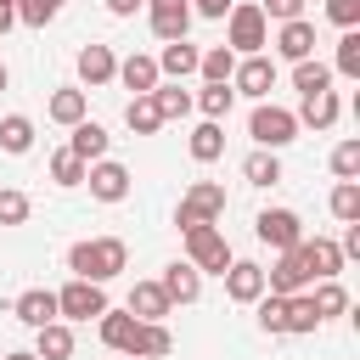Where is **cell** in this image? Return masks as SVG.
I'll return each instance as SVG.
<instances>
[{
    "label": "cell",
    "instance_id": "681fc988",
    "mask_svg": "<svg viewBox=\"0 0 360 360\" xmlns=\"http://www.w3.org/2000/svg\"><path fill=\"white\" fill-rule=\"evenodd\" d=\"M6 360H39V354H28V349H17V354H6Z\"/></svg>",
    "mask_w": 360,
    "mask_h": 360
},
{
    "label": "cell",
    "instance_id": "2e32d148",
    "mask_svg": "<svg viewBox=\"0 0 360 360\" xmlns=\"http://www.w3.org/2000/svg\"><path fill=\"white\" fill-rule=\"evenodd\" d=\"M73 68H79L84 84H112V79H118V56H112V45H84V51L73 56Z\"/></svg>",
    "mask_w": 360,
    "mask_h": 360
},
{
    "label": "cell",
    "instance_id": "603a6c76",
    "mask_svg": "<svg viewBox=\"0 0 360 360\" xmlns=\"http://www.w3.org/2000/svg\"><path fill=\"white\" fill-rule=\"evenodd\" d=\"M45 112H51V124L73 129V124H84V118H90V96L68 84V90H56V96H51V107H45Z\"/></svg>",
    "mask_w": 360,
    "mask_h": 360
},
{
    "label": "cell",
    "instance_id": "60d3db41",
    "mask_svg": "<svg viewBox=\"0 0 360 360\" xmlns=\"http://www.w3.org/2000/svg\"><path fill=\"white\" fill-rule=\"evenodd\" d=\"M259 326H264V332H287V298L264 292V298H259Z\"/></svg>",
    "mask_w": 360,
    "mask_h": 360
},
{
    "label": "cell",
    "instance_id": "cb8c5ba5",
    "mask_svg": "<svg viewBox=\"0 0 360 360\" xmlns=\"http://www.w3.org/2000/svg\"><path fill=\"white\" fill-rule=\"evenodd\" d=\"M292 118H298V124H309V129H321V135H326V129H332V124H338V96H332V90H321V96H304V107H298V112H292Z\"/></svg>",
    "mask_w": 360,
    "mask_h": 360
},
{
    "label": "cell",
    "instance_id": "d4e9b609",
    "mask_svg": "<svg viewBox=\"0 0 360 360\" xmlns=\"http://www.w3.org/2000/svg\"><path fill=\"white\" fill-rule=\"evenodd\" d=\"M34 354H39V360H73V332H68L62 321L39 326V332H34Z\"/></svg>",
    "mask_w": 360,
    "mask_h": 360
},
{
    "label": "cell",
    "instance_id": "52a82bcc",
    "mask_svg": "<svg viewBox=\"0 0 360 360\" xmlns=\"http://www.w3.org/2000/svg\"><path fill=\"white\" fill-rule=\"evenodd\" d=\"M107 309H112V304H107V292H101L96 281H79V276H73V281L56 292V315H68V321H90V315L101 321Z\"/></svg>",
    "mask_w": 360,
    "mask_h": 360
},
{
    "label": "cell",
    "instance_id": "e575fe53",
    "mask_svg": "<svg viewBox=\"0 0 360 360\" xmlns=\"http://www.w3.org/2000/svg\"><path fill=\"white\" fill-rule=\"evenodd\" d=\"M84 169H90V163H84V158H73L68 146H62V152H51V180H56V186H68V191H73V186H84Z\"/></svg>",
    "mask_w": 360,
    "mask_h": 360
},
{
    "label": "cell",
    "instance_id": "f6af8a7d",
    "mask_svg": "<svg viewBox=\"0 0 360 360\" xmlns=\"http://www.w3.org/2000/svg\"><path fill=\"white\" fill-rule=\"evenodd\" d=\"M163 17H191L186 0H146V22H163Z\"/></svg>",
    "mask_w": 360,
    "mask_h": 360
},
{
    "label": "cell",
    "instance_id": "7dc6e473",
    "mask_svg": "<svg viewBox=\"0 0 360 360\" xmlns=\"http://www.w3.org/2000/svg\"><path fill=\"white\" fill-rule=\"evenodd\" d=\"M141 6H146V0H107V11H112V17H135Z\"/></svg>",
    "mask_w": 360,
    "mask_h": 360
},
{
    "label": "cell",
    "instance_id": "9a60e30c",
    "mask_svg": "<svg viewBox=\"0 0 360 360\" xmlns=\"http://www.w3.org/2000/svg\"><path fill=\"white\" fill-rule=\"evenodd\" d=\"M197 56H202V51H197L191 39H169L163 56H152V62H158V79H174V84H180V79L197 73Z\"/></svg>",
    "mask_w": 360,
    "mask_h": 360
},
{
    "label": "cell",
    "instance_id": "44dd1931",
    "mask_svg": "<svg viewBox=\"0 0 360 360\" xmlns=\"http://www.w3.org/2000/svg\"><path fill=\"white\" fill-rule=\"evenodd\" d=\"M135 332H141V321H135L129 309H107V315H101V343L118 349L124 360H129V349H135Z\"/></svg>",
    "mask_w": 360,
    "mask_h": 360
},
{
    "label": "cell",
    "instance_id": "f35d334b",
    "mask_svg": "<svg viewBox=\"0 0 360 360\" xmlns=\"http://www.w3.org/2000/svg\"><path fill=\"white\" fill-rule=\"evenodd\" d=\"M332 174L338 180H360V141H338L332 146Z\"/></svg>",
    "mask_w": 360,
    "mask_h": 360
},
{
    "label": "cell",
    "instance_id": "30bf717a",
    "mask_svg": "<svg viewBox=\"0 0 360 360\" xmlns=\"http://www.w3.org/2000/svg\"><path fill=\"white\" fill-rule=\"evenodd\" d=\"M84 186H90L96 202H124V197H129V169L112 163V158H101V163L84 169Z\"/></svg>",
    "mask_w": 360,
    "mask_h": 360
},
{
    "label": "cell",
    "instance_id": "8fae6325",
    "mask_svg": "<svg viewBox=\"0 0 360 360\" xmlns=\"http://www.w3.org/2000/svg\"><path fill=\"white\" fill-rule=\"evenodd\" d=\"M309 287V270H304V253L298 248H287L270 270H264V292H276V298H292V292H304Z\"/></svg>",
    "mask_w": 360,
    "mask_h": 360
},
{
    "label": "cell",
    "instance_id": "1f68e13d",
    "mask_svg": "<svg viewBox=\"0 0 360 360\" xmlns=\"http://www.w3.org/2000/svg\"><path fill=\"white\" fill-rule=\"evenodd\" d=\"M309 304H315V321H332V315H343V309H349V292H343L338 281H315Z\"/></svg>",
    "mask_w": 360,
    "mask_h": 360
},
{
    "label": "cell",
    "instance_id": "74e56055",
    "mask_svg": "<svg viewBox=\"0 0 360 360\" xmlns=\"http://www.w3.org/2000/svg\"><path fill=\"white\" fill-rule=\"evenodd\" d=\"M315 326H321V321H315L309 292H292V298H287V332H298V338H304V332H315Z\"/></svg>",
    "mask_w": 360,
    "mask_h": 360
},
{
    "label": "cell",
    "instance_id": "ab89813d",
    "mask_svg": "<svg viewBox=\"0 0 360 360\" xmlns=\"http://www.w3.org/2000/svg\"><path fill=\"white\" fill-rule=\"evenodd\" d=\"M56 11H62V0H17V22L22 28H45Z\"/></svg>",
    "mask_w": 360,
    "mask_h": 360
},
{
    "label": "cell",
    "instance_id": "bcb514c9",
    "mask_svg": "<svg viewBox=\"0 0 360 360\" xmlns=\"http://www.w3.org/2000/svg\"><path fill=\"white\" fill-rule=\"evenodd\" d=\"M186 6H191L197 17H225V11L236 6V0H186Z\"/></svg>",
    "mask_w": 360,
    "mask_h": 360
},
{
    "label": "cell",
    "instance_id": "ac0fdd59",
    "mask_svg": "<svg viewBox=\"0 0 360 360\" xmlns=\"http://www.w3.org/2000/svg\"><path fill=\"white\" fill-rule=\"evenodd\" d=\"M118 84H124V90H135V96H152L163 79H158V62L135 51V56H124V62H118Z\"/></svg>",
    "mask_w": 360,
    "mask_h": 360
},
{
    "label": "cell",
    "instance_id": "7a4b0ae2",
    "mask_svg": "<svg viewBox=\"0 0 360 360\" xmlns=\"http://www.w3.org/2000/svg\"><path fill=\"white\" fill-rule=\"evenodd\" d=\"M264 45H270L264 11H259L253 0L231 6V11H225V51H236V56H264Z\"/></svg>",
    "mask_w": 360,
    "mask_h": 360
},
{
    "label": "cell",
    "instance_id": "277c9868",
    "mask_svg": "<svg viewBox=\"0 0 360 360\" xmlns=\"http://www.w3.org/2000/svg\"><path fill=\"white\" fill-rule=\"evenodd\" d=\"M219 214H225V186L219 180H191L186 197H180V208H174V225L191 231V225H214Z\"/></svg>",
    "mask_w": 360,
    "mask_h": 360
},
{
    "label": "cell",
    "instance_id": "d6a6232c",
    "mask_svg": "<svg viewBox=\"0 0 360 360\" xmlns=\"http://www.w3.org/2000/svg\"><path fill=\"white\" fill-rule=\"evenodd\" d=\"M332 73H343V79H360V28H343V39H338V56H332Z\"/></svg>",
    "mask_w": 360,
    "mask_h": 360
},
{
    "label": "cell",
    "instance_id": "d590c367",
    "mask_svg": "<svg viewBox=\"0 0 360 360\" xmlns=\"http://www.w3.org/2000/svg\"><path fill=\"white\" fill-rule=\"evenodd\" d=\"M242 174H248V186H276V180H281V158H276V152H248Z\"/></svg>",
    "mask_w": 360,
    "mask_h": 360
},
{
    "label": "cell",
    "instance_id": "484cf974",
    "mask_svg": "<svg viewBox=\"0 0 360 360\" xmlns=\"http://www.w3.org/2000/svg\"><path fill=\"white\" fill-rule=\"evenodd\" d=\"M186 152H191L197 163H214V158L225 152V129H219L214 118H202V124L191 129V141H186Z\"/></svg>",
    "mask_w": 360,
    "mask_h": 360
},
{
    "label": "cell",
    "instance_id": "6da1fadb",
    "mask_svg": "<svg viewBox=\"0 0 360 360\" xmlns=\"http://www.w3.org/2000/svg\"><path fill=\"white\" fill-rule=\"evenodd\" d=\"M124 264H129L124 236H90V242H73V248H68V270H73L79 281H96V287H107Z\"/></svg>",
    "mask_w": 360,
    "mask_h": 360
},
{
    "label": "cell",
    "instance_id": "4fadbf2b",
    "mask_svg": "<svg viewBox=\"0 0 360 360\" xmlns=\"http://www.w3.org/2000/svg\"><path fill=\"white\" fill-rule=\"evenodd\" d=\"M11 315L22 321V326H51L56 321V292L51 287H28V292H17V304H11Z\"/></svg>",
    "mask_w": 360,
    "mask_h": 360
},
{
    "label": "cell",
    "instance_id": "c3c4849f",
    "mask_svg": "<svg viewBox=\"0 0 360 360\" xmlns=\"http://www.w3.org/2000/svg\"><path fill=\"white\" fill-rule=\"evenodd\" d=\"M6 84H11V68H6V62H0V90H6Z\"/></svg>",
    "mask_w": 360,
    "mask_h": 360
},
{
    "label": "cell",
    "instance_id": "836d02e7",
    "mask_svg": "<svg viewBox=\"0 0 360 360\" xmlns=\"http://www.w3.org/2000/svg\"><path fill=\"white\" fill-rule=\"evenodd\" d=\"M231 101H236V96H231V84H202V90L191 96V107H202V118H214V124L231 112Z\"/></svg>",
    "mask_w": 360,
    "mask_h": 360
},
{
    "label": "cell",
    "instance_id": "5bb4252c",
    "mask_svg": "<svg viewBox=\"0 0 360 360\" xmlns=\"http://www.w3.org/2000/svg\"><path fill=\"white\" fill-rule=\"evenodd\" d=\"M276 51H281V62H309V56H315V22H304V17L281 22Z\"/></svg>",
    "mask_w": 360,
    "mask_h": 360
},
{
    "label": "cell",
    "instance_id": "8d00e7d4",
    "mask_svg": "<svg viewBox=\"0 0 360 360\" xmlns=\"http://www.w3.org/2000/svg\"><path fill=\"white\" fill-rule=\"evenodd\" d=\"M152 101H158L163 124H169V118H186V112H191V90H180V84H158V90H152Z\"/></svg>",
    "mask_w": 360,
    "mask_h": 360
},
{
    "label": "cell",
    "instance_id": "7402d4cb",
    "mask_svg": "<svg viewBox=\"0 0 360 360\" xmlns=\"http://www.w3.org/2000/svg\"><path fill=\"white\" fill-rule=\"evenodd\" d=\"M169 354H174V338H169V326H163V321H141L129 360H169Z\"/></svg>",
    "mask_w": 360,
    "mask_h": 360
},
{
    "label": "cell",
    "instance_id": "b9f144b4",
    "mask_svg": "<svg viewBox=\"0 0 360 360\" xmlns=\"http://www.w3.org/2000/svg\"><path fill=\"white\" fill-rule=\"evenodd\" d=\"M22 219H28V197L0 186V225H22Z\"/></svg>",
    "mask_w": 360,
    "mask_h": 360
},
{
    "label": "cell",
    "instance_id": "9c48e42d",
    "mask_svg": "<svg viewBox=\"0 0 360 360\" xmlns=\"http://www.w3.org/2000/svg\"><path fill=\"white\" fill-rule=\"evenodd\" d=\"M298 253H304L309 287H315V281H338V276H343V264H349V259H343V248H338L332 236H304V242H298Z\"/></svg>",
    "mask_w": 360,
    "mask_h": 360
},
{
    "label": "cell",
    "instance_id": "5b68a950",
    "mask_svg": "<svg viewBox=\"0 0 360 360\" xmlns=\"http://www.w3.org/2000/svg\"><path fill=\"white\" fill-rule=\"evenodd\" d=\"M186 264L197 276H225L231 270V242L214 231V225H191L186 231Z\"/></svg>",
    "mask_w": 360,
    "mask_h": 360
},
{
    "label": "cell",
    "instance_id": "7c38bea8",
    "mask_svg": "<svg viewBox=\"0 0 360 360\" xmlns=\"http://www.w3.org/2000/svg\"><path fill=\"white\" fill-rule=\"evenodd\" d=\"M225 298H231V304H259V298H264V264L231 259V270H225Z\"/></svg>",
    "mask_w": 360,
    "mask_h": 360
},
{
    "label": "cell",
    "instance_id": "8992f818",
    "mask_svg": "<svg viewBox=\"0 0 360 360\" xmlns=\"http://www.w3.org/2000/svg\"><path fill=\"white\" fill-rule=\"evenodd\" d=\"M253 236H259L264 248L287 253V248H298V242H304V219H298L292 208H264V214L253 219Z\"/></svg>",
    "mask_w": 360,
    "mask_h": 360
},
{
    "label": "cell",
    "instance_id": "f546056e",
    "mask_svg": "<svg viewBox=\"0 0 360 360\" xmlns=\"http://www.w3.org/2000/svg\"><path fill=\"white\" fill-rule=\"evenodd\" d=\"M124 124H129L135 135H158V129H163V112H158V101H152V96H129Z\"/></svg>",
    "mask_w": 360,
    "mask_h": 360
},
{
    "label": "cell",
    "instance_id": "4dcf8cb0",
    "mask_svg": "<svg viewBox=\"0 0 360 360\" xmlns=\"http://www.w3.org/2000/svg\"><path fill=\"white\" fill-rule=\"evenodd\" d=\"M332 219L360 225V180H338L332 186Z\"/></svg>",
    "mask_w": 360,
    "mask_h": 360
},
{
    "label": "cell",
    "instance_id": "ee69618b",
    "mask_svg": "<svg viewBox=\"0 0 360 360\" xmlns=\"http://www.w3.org/2000/svg\"><path fill=\"white\" fill-rule=\"evenodd\" d=\"M326 17H332L338 28H354V22H360V0H326Z\"/></svg>",
    "mask_w": 360,
    "mask_h": 360
},
{
    "label": "cell",
    "instance_id": "7bdbcfd3",
    "mask_svg": "<svg viewBox=\"0 0 360 360\" xmlns=\"http://www.w3.org/2000/svg\"><path fill=\"white\" fill-rule=\"evenodd\" d=\"M259 11H264V22L276 17V22H292V17H304V0H259Z\"/></svg>",
    "mask_w": 360,
    "mask_h": 360
},
{
    "label": "cell",
    "instance_id": "f1b7e54d",
    "mask_svg": "<svg viewBox=\"0 0 360 360\" xmlns=\"http://www.w3.org/2000/svg\"><path fill=\"white\" fill-rule=\"evenodd\" d=\"M292 90L298 96H321V90H332V68L326 62H292Z\"/></svg>",
    "mask_w": 360,
    "mask_h": 360
},
{
    "label": "cell",
    "instance_id": "83f0119b",
    "mask_svg": "<svg viewBox=\"0 0 360 360\" xmlns=\"http://www.w3.org/2000/svg\"><path fill=\"white\" fill-rule=\"evenodd\" d=\"M197 73H202V84H231V73H236V51H225V45L202 51V56H197Z\"/></svg>",
    "mask_w": 360,
    "mask_h": 360
},
{
    "label": "cell",
    "instance_id": "ba28073f",
    "mask_svg": "<svg viewBox=\"0 0 360 360\" xmlns=\"http://www.w3.org/2000/svg\"><path fill=\"white\" fill-rule=\"evenodd\" d=\"M270 90H276V62H270V56H242L236 73H231V96L270 101Z\"/></svg>",
    "mask_w": 360,
    "mask_h": 360
},
{
    "label": "cell",
    "instance_id": "e0dca14e",
    "mask_svg": "<svg viewBox=\"0 0 360 360\" xmlns=\"http://www.w3.org/2000/svg\"><path fill=\"white\" fill-rule=\"evenodd\" d=\"M158 287L169 292V304H197V298H202V276H197L191 264H180V259L158 276Z\"/></svg>",
    "mask_w": 360,
    "mask_h": 360
},
{
    "label": "cell",
    "instance_id": "ffe728a7",
    "mask_svg": "<svg viewBox=\"0 0 360 360\" xmlns=\"http://www.w3.org/2000/svg\"><path fill=\"white\" fill-rule=\"evenodd\" d=\"M169 309H174V304H169V292H163L158 281H135V287H129V315H135V321H163Z\"/></svg>",
    "mask_w": 360,
    "mask_h": 360
},
{
    "label": "cell",
    "instance_id": "3957f363",
    "mask_svg": "<svg viewBox=\"0 0 360 360\" xmlns=\"http://www.w3.org/2000/svg\"><path fill=\"white\" fill-rule=\"evenodd\" d=\"M248 135L259 141V152H281V146L298 141V118H292L287 107H276V101H253V112H248Z\"/></svg>",
    "mask_w": 360,
    "mask_h": 360
},
{
    "label": "cell",
    "instance_id": "d6986e66",
    "mask_svg": "<svg viewBox=\"0 0 360 360\" xmlns=\"http://www.w3.org/2000/svg\"><path fill=\"white\" fill-rule=\"evenodd\" d=\"M107 146H112V135H107L96 118L73 124V141H68V152H73V158H84V163H101V158H107Z\"/></svg>",
    "mask_w": 360,
    "mask_h": 360
},
{
    "label": "cell",
    "instance_id": "4316f807",
    "mask_svg": "<svg viewBox=\"0 0 360 360\" xmlns=\"http://www.w3.org/2000/svg\"><path fill=\"white\" fill-rule=\"evenodd\" d=\"M28 146H34V118H22V112H6V118H0V152L22 158Z\"/></svg>",
    "mask_w": 360,
    "mask_h": 360
}]
</instances>
